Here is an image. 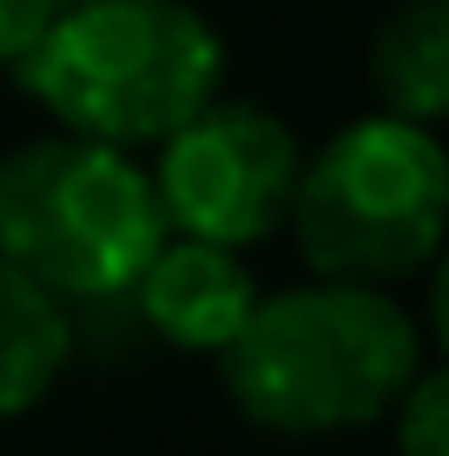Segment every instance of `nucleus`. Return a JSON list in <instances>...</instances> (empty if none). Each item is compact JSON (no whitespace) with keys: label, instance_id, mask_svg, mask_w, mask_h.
Masks as SVG:
<instances>
[{"label":"nucleus","instance_id":"f257e3e1","mask_svg":"<svg viewBox=\"0 0 449 456\" xmlns=\"http://www.w3.org/2000/svg\"><path fill=\"white\" fill-rule=\"evenodd\" d=\"M429 364L410 305L377 285L311 278L258 291L245 331L219 351L225 397L245 423L277 436H337L390 417L404 384Z\"/></svg>","mask_w":449,"mask_h":456},{"label":"nucleus","instance_id":"f03ea898","mask_svg":"<svg viewBox=\"0 0 449 456\" xmlns=\"http://www.w3.org/2000/svg\"><path fill=\"white\" fill-rule=\"evenodd\" d=\"M13 80L60 133L132 152L225 93V40L192 0H73Z\"/></svg>","mask_w":449,"mask_h":456},{"label":"nucleus","instance_id":"7ed1b4c3","mask_svg":"<svg viewBox=\"0 0 449 456\" xmlns=\"http://www.w3.org/2000/svg\"><path fill=\"white\" fill-rule=\"evenodd\" d=\"M285 232L298 239L311 278L397 291L437 272L449 232V152L437 126L364 113L304 152Z\"/></svg>","mask_w":449,"mask_h":456},{"label":"nucleus","instance_id":"20e7f679","mask_svg":"<svg viewBox=\"0 0 449 456\" xmlns=\"http://www.w3.org/2000/svg\"><path fill=\"white\" fill-rule=\"evenodd\" d=\"M165 232L152 172L132 152L60 126L0 152V258L60 305L126 297Z\"/></svg>","mask_w":449,"mask_h":456},{"label":"nucleus","instance_id":"39448f33","mask_svg":"<svg viewBox=\"0 0 449 456\" xmlns=\"http://www.w3.org/2000/svg\"><path fill=\"white\" fill-rule=\"evenodd\" d=\"M298 166H304V139L291 133V119H277L258 100L219 93L179 133L159 139V159L146 172L172 232L252 251L285 232Z\"/></svg>","mask_w":449,"mask_h":456},{"label":"nucleus","instance_id":"423d86ee","mask_svg":"<svg viewBox=\"0 0 449 456\" xmlns=\"http://www.w3.org/2000/svg\"><path fill=\"white\" fill-rule=\"evenodd\" d=\"M126 297L139 305V318H146V331L159 344L192 351V357H219L252 318L258 278L231 245L165 232V245L146 258V272L132 278Z\"/></svg>","mask_w":449,"mask_h":456},{"label":"nucleus","instance_id":"0eeeda50","mask_svg":"<svg viewBox=\"0 0 449 456\" xmlns=\"http://www.w3.org/2000/svg\"><path fill=\"white\" fill-rule=\"evenodd\" d=\"M73 357V311L0 258V423L46 403Z\"/></svg>","mask_w":449,"mask_h":456},{"label":"nucleus","instance_id":"6e6552de","mask_svg":"<svg viewBox=\"0 0 449 456\" xmlns=\"http://www.w3.org/2000/svg\"><path fill=\"white\" fill-rule=\"evenodd\" d=\"M377 113L437 126L449 113V0H397L370 40Z\"/></svg>","mask_w":449,"mask_h":456},{"label":"nucleus","instance_id":"1a4fd4ad","mask_svg":"<svg viewBox=\"0 0 449 456\" xmlns=\"http://www.w3.org/2000/svg\"><path fill=\"white\" fill-rule=\"evenodd\" d=\"M390 417H397V456H449V377L437 357L404 384Z\"/></svg>","mask_w":449,"mask_h":456},{"label":"nucleus","instance_id":"9d476101","mask_svg":"<svg viewBox=\"0 0 449 456\" xmlns=\"http://www.w3.org/2000/svg\"><path fill=\"white\" fill-rule=\"evenodd\" d=\"M53 0H0V67H20L27 53L40 46V34L53 27Z\"/></svg>","mask_w":449,"mask_h":456},{"label":"nucleus","instance_id":"9b49d317","mask_svg":"<svg viewBox=\"0 0 449 456\" xmlns=\"http://www.w3.org/2000/svg\"><path fill=\"white\" fill-rule=\"evenodd\" d=\"M53 7H73V0H53Z\"/></svg>","mask_w":449,"mask_h":456}]
</instances>
